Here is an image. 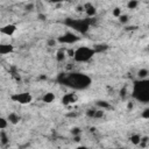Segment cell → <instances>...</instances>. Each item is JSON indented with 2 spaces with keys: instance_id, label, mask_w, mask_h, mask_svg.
Masks as SVG:
<instances>
[{
  "instance_id": "1",
  "label": "cell",
  "mask_w": 149,
  "mask_h": 149,
  "mask_svg": "<svg viewBox=\"0 0 149 149\" xmlns=\"http://www.w3.org/2000/svg\"><path fill=\"white\" fill-rule=\"evenodd\" d=\"M61 74L62 76L59 77V81L71 88H74V90H85L92 83L91 77L85 73H81V72L61 73Z\"/></svg>"
},
{
  "instance_id": "2",
  "label": "cell",
  "mask_w": 149,
  "mask_h": 149,
  "mask_svg": "<svg viewBox=\"0 0 149 149\" xmlns=\"http://www.w3.org/2000/svg\"><path fill=\"white\" fill-rule=\"evenodd\" d=\"M133 97L142 102L149 101V81L148 79H140L134 83Z\"/></svg>"
},
{
  "instance_id": "3",
  "label": "cell",
  "mask_w": 149,
  "mask_h": 149,
  "mask_svg": "<svg viewBox=\"0 0 149 149\" xmlns=\"http://www.w3.org/2000/svg\"><path fill=\"white\" fill-rule=\"evenodd\" d=\"M95 51L93 48H90V47H79L77 49H74L73 51V57L76 62L78 63H85V62H88L93 56H94Z\"/></svg>"
},
{
  "instance_id": "4",
  "label": "cell",
  "mask_w": 149,
  "mask_h": 149,
  "mask_svg": "<svg viewBox=\"0 0 149 149\" xmlns=\"http://www.w3.org/2000/svg\"><path fill=\"white\" fill-rule=\"evenodd\" d=\"M69 27L73 28L78 33H86L90 28V20L88 19H85V20H74V19H68L66 22H65Z\"/></svg>"
},
{
  "instance_id": "5",
  "label": "cell",
  "mask_w": 149,
  "mask_h": 149,
  "mask_svg": "<svg viewBox=\"0 0 149 149\" xmlns=\"http://www.w3.org/2000/svg\"><path fill=\"white\" fill-rule=\"evenodd\" d=\"M12 100H14L15 102H19L21 105H27L30 104L33 100V97L30 93L28 92H22V93H15L12 95Z\"/></svg>"
},
{
  "instance_id": "6",
  "label": "cell",
  "mask_w": 149,
  "mask_h": 149,
  "mask_svg": "<svg viewBox=\"0 0 149 149\" xmlns=\"http://www.w3.org/2000/svg\"><path fill=\"white\" fill-rule=\"evenodd\" d=\"M77 41H79L78 35H76L74 33H71V31H68L57 38V42L63 43V44H72V43H76Z\"/></svg>"
},
{
  "instance_id": "7",
  "label": "cell",
  "mask_w": 149,
  "mask_h": 149,
  "mask_svg": "<svg viewBox=\"0 0 149 149\" xmlns=\"http://www.w3.org/2000/svg\"><path fill=\"white\" fill-rule=\"evenodd\" d=\"M15 31H16V26L13 24V23L5 24L3 27L0 28V33L3 34V35H6V36H12Z\"/></svg>"
},
{
  "instance_id": "8",
  "label": "cell",
  "mask_w": 149,
  "mask_h": 149,
  "mask_svg": "<svg viewBox=\"0 0 149 149\" xmlns=\"http://www.w3.org/2000/svg\"><path fill=\"white\" fill-rule=\"evenodd\" d=\"M14 51L13 44L9 43H0V55H8Z\"/></svg>"
},
{
  "instance_id": "9",
  "label": "cell",
  "mask_w": 149,
  "mask_h": 149,
  "mask_svg": "<svg viewBox=\"0 0 149 149\" xmlns=\"http://www.w3.org/2000/svg\"><path fill=\"white\" fill-rule=\"evenodd\" d=\"M84 10H85L87 17H94L95 14H97V8H95L93 5H91V3L85 5V6H84Z\"/></svg>"
},
{
  "instance_id": "10",
  "label": "cell",
  "mask_w": 149,
  "mask_h": 149,
  "mask_svg": "<svg viewBox=\"0 0 149 149\" xmlns=\"http://www.w3.org/2000/svg\"><path fill=\"white\" fill-rule=\"evenodd\" d=\"M76 100H77V95H76L74 93H68V94H65V95L63 97L62 102H63L64 105H69V104L74 102Z\"/></svg>"
},
{
  "instance_id": "11",
  "label": "cell",
  "mask_w": 149,
  "mask_h": 149,
  "mask_svg": "<svg viewBox=\"0 0 149 149\" xmlns=\"http://www.w3.org/2000/svg\"><path fill=\"white\" fill-rule=\"evenodd\" d=\"M7 120H8V122H9V123H12V125H16V123H19V122H20L21 118H20V115H19L17 113L12 112V113H9V114H8Z\"/></svg>"
},
{
  "instance_id": "12",
  "label": "cell",
  "mask_w": 149,
  "mask_h": 149,
  "mask_svg": "<svg viewBox=\"0 0 149 149\" xmlns=\"http://www.w3.org/2000/svg\"><path fill=\"white\" fill-rule=\"evenodd\" d=\"M55 94L52 93V92H47V93H44L43 94V97H42V101L43 102H45V104H50V102H52L54 100H55Z\"/></svg>"
},
{
  "instance_id": "13",
  "label": "cell",
  "mask_w": 149,
  "mask_h": 149,
  "mask_svg": "<svg viewBox=\"0 0 149 149\" xmlns=\"http://www.w3.org/2000/svg\"><path fill=\"white\" fill-rule=\"evenodd\" d=\"M148 76H149V71L147 68H142L137 71V77L139 79H148Z\"/></svg>"
},
{
  "instance_id": "14",
  "label": "cell",
  "mask_w": 149,
  "mask_h": 149,
  "mask_svg": "<svg viewBox=\"0 0 149 149\" xmlns=\"http://www.w3.org/2000/svg\"><path fill=\"white\" fill-rule=\"evenodd\" d=\"M65 58H66V51L65 50L61 49L56 52V59L58 62H63V61H65Z\"/></svg>"
},
{
  "instance_id": "15",
  "label": "cell",
  "mask_w": 149,
  "mask_h": 149,
  "mask_svg": "<svg viewBox=\"0 0 149 149\" xmlns=\"http://www.w3.org/2000/svg\"><path fill=\"white\" fill-rule=\"evenodd\" d=\"M140 139H141V135H139V134H133V135H130V137H129L130 142H132L134 146H139Z\"/></svg>"
},
{
  "instance_id": "16",
  "label": "cell",
  "mask_w": 149,
  "mask_h": 149,
  "mask_svg": "<svg viewBox=\"0 0 149 149\" xmlns=\"http://www.w3.org/2000/svg\"><path fill=\"white\" fill-rule=\"evenodd\" d=\"M97 106H98L99 108H101V109H108V108L111 107V105H109L107 101H105V100H99V101H97Z\"/></svg>"
},
{
  "instance_id": "17",
  "label": "cell",
  "mask_w": 149,
  "mask_h": 149,
  "mask_svg": "<svg viewBox=\"0 0 149 149\" xmlns=\"http://www.w3.org/2000/svg\"><path fill=\"white\" fill-rule=\"evenodd\" d=\"M93 49H94V51H95V52H101V51L107 50V49H108V47H107V44H97V45H94V47H93Z\"/></svg>"
},
{
  "instance_id": "18",
  "label": "cell",
  "mask_w": 149,
  "mask_h": 149,
  "mask_svg": "<svg viewBox=\"0 0 149 149\" xmlns=\"http://www.w3.org/2000/svg\"><path fill=\"white\" fill-rule=\"evenodd\" d=\"M118 19H119L120 23H122V24H126V23H128V21H129V16H128L127 14H122V13H121V15H120Z\"/></svg>"
},
{
  "instance_id": "19",
  "label": "cell",
  "mask_w": 149,
  "mask_h": 149,
  "mask_svg": "<svg viewBox=\"0 0 149 149\" xmlns=\"http://www.w3.org/2000/svg\"><path fill=\"white\" fill-rule=\"evenodd\" d=\"M137 6H139V1L137 0H129L128 3H127L128 9H135Z\"/></svg>"
},
{
  "instance_id": "20",
  "label": "cell",
  "mask_w": 149,
  "mask_h": 149,
  "mask_svg": "<svg viewBox=\"0 0 149 149\" xmlns=\"http://www.w3.org/2000/svg\"><path fill=\"white\" fill-rule=\"evenodd\" d=\"M7 126H8V120L2 118V116H0V130L7 128Z\"/></svg>"
},
{
  "instance_id": "21",
  "label": "cell",
  "mask_w": 149,
  "mask_h": 149,
  "mask_svg": "<svg viewBox=\"0 0 149 149\" xmlns=\"http://www.w3.org/2000/svg\"><path fill=\"white\" fill-rule=\"evenodd\" d=\"M0 141H1L2 144H7L8 143V137H7V135H6V133L3 130H1V133H0Z\"/></svg>"
},
{
  "instance_id": "22",
  "label": "cell",
  "mask_w": 149,
  "mask_h": 149,
  "mask_svg": "<svg viewBox=\"0 0 149 149\" xmlns=\"http://www.w3.org/2000/svg\"><path fill=\"white\" fill-rule=\"evenodd\" d=\"M104 116V109H95V113H94V119H99V118H102Z\"/></svg>"
},
{
  "instance_id": "23",
  "label": "cell",
  "mask_w": 149,
  "mask_h": 149,
  "mask_svg": "<svg viewBox=\"0 0 149 149\" xmlns=\"http://www.w3.org/2000/svg\"><path fill=\"white\" fill-rule=\"evenodd\" d=\"M112 14H113V16H115V17H119V16L121 15V9H120L119 7H115V8L113 9Z\"/></svg>"
},
{
  "instance_id": "24",
  "label": "cell",
  "mask_w": 149,
  "mask_h": 149,
  "mask_svg": "<svg viewBox=\"0 0 149 149\" xmlns=\"http://www.w3.org/2000/svg\"><path fill=\"white\" fill-rule=\"evenodd\" d=\"M80 133H81V130H80V128L79 127H73L72 129H71V134L74 136V135H80Z\"/></svg>"
},
{
  "instance_id": "25",
  "label": "cell",
  "mask_w": 149,
  "mask_h": 149,
  "mask_svg": "<svg viewBox=\"0 0 149 149\" xmlns=\"http://www.w3.org/2000/svg\"><path fill=\"white\" fill-rule=\"evenodd\" d=\"M94 113H95V109L94 108H90V109L86 111V115L88 118H94Z\"/></svg>"
},
{
  "instance_id": "26",
  "label": "cell",
  "mask_w": 149,
  "mask_h": 149,
  "mask_svg": "<svg viewBox=\"0 0 149 149\" xmlns=\"http://www.w3.org/2000/svg\"><path fill=\"white\" fill-rule=\"evenodd\" d=\"M142 118L143 119H149V108H146L142 113Z\"/></svg>"
},
{
  "instance_id": "27",
  "label": "cell",
  "mask_w": 149,
  "mask_h": 149,
  "mask_svg": "<svg viewBox=\"0 0 149 149\" xmlns=\"http://www.w3.org/2000/svg\"><path fill=\"white\" fill-rule=\"evenodd\" d=\"M56 42H57L56 40H49V41H48V45H50V47H54V45L56 44Z\"/></svg>"
},
{
  "instance_id": "28",
  "label": "cell",
  "mask_w": 149,
  "mask_h": 149,
  "mask_svg": "<svg viewBox=\"0 0 149 149\" xmlns=\"http://www.w3.org/2000/svg\"><path fill=\"white\" fill-rule=\"evenodd\" d=\"M26 9H27V10H29V12H30V10H33V9H34V5H33V3L27 5V6H26Z\"/></svg>"
},
{
  "instance_id": "29",
  "label": "cell",
  "mask_w": 149,
  "mask_h": 149,
  "mask_svg": "<svg viewBox=\"0 0 149 149\" xmlns=\"http://www.w3.org/2000/svg\"><path fill=\"white\" fill-rule=\"evenodd\" d=\"M50 2H54V3H59V2H62L63 0H49Z\"/></svg>"
},
{
  "instance_id": "30",
  "label": "cell",
  "mask_w": 149,
  "mask_h": 149,
  "mask_svg": "<svg viewBox=\"0 0 149 149\" xmlns=\"http://www.w3.org/2000/svg\"><path fill=\"white\" fill-rule=\"evenodd\" d=\"M134 29H136V27H135V26H130V27H127V30H134Z\"/></svg>"
},
{
  "instance_id": "31",
  "label": "cell",
  "mask_w": 149,
  "mask_h": 149,
  "mask_svg": "<svg viewBox=\"0 0 149 149\" xmlns=\"http://www.w3.org/2000/svg\"><path fill=\"white\" fill-rule=\"evenodd\" d=\"M127 107H128V108H133V104H132V102H129V104L127 105Z\"/></svg>"
},
{
  "instance_id": "32",
  "label": "cell",
  "mask_w": 149,
  "mask_h": 149,
  "mask_svg": "<svg viewBox=\"0 0 149 149\" xmlns=\"http://www.w3.org/2000/svg\"><path fill=\"white\" fill-rule=\"evenodd\" d=\"M38 17H40V20H44V15H42V14L38 15Z\"/></svg>"
},
{
  "instance_id": "33",
  "label": "cell",
  "mask_w": 149,
  "mask_h": 149,
  "mask_svg": "<svg viewBox=\"0 0 149 149\" xmlns=\"http://www.w3.org/2000/svg\"><path fill=\"white\" fill-rule=\"evenodd\" d=\"M63 1H71V0H63Z\"/></svg>"
}]
</instances>
